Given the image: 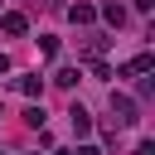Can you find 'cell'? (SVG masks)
I'll use <instances>...</instances> for the list:
<instances>
[{"mask_svg":"<svg viewBox=\"0 0 155 155\" xmlns=\"http://www.w3.org/2000/svg\"><path fill=\"white\" fill-rule=\"evenodd\" d=\"M111 116H116V126H131V121H136V97L111 92Z\"/></svg>","mask_w":155,"mask_h":155,"instance_id":"1","label":"cell"},{"mask_svg":"<svg viewBox=\"0 0 155 155\" xmlns=\"http://www.w3.org/2000/svg\"><path fill=\"white\" fill-rule=\"evenodd\" d=\"M68 121H73V131H78V136H87V131H92V111H87L82 102H73V107H68Z\"/></svg>","mask_w":155,"mask_h":155,"instance_id":"2","label":"cell"},{"mask_svg":"<svg viewBox=\"0 0 155 155\" xmlns=\"http://www.w3.org/2000/svg\"><path fill=\"white\" fill-rule=\"evenodd\" d=\"M0 29H5V34H15V39H19V34H24V29H29V19H24V15H19V10H5V15H0Z\"/></svg>","mask_w":155,"mask_h":155,"instance_id":"3","label":"cell"},{"mask_svg":"<svg viewBox=\"0 0 155 155\" xmlns=\"http://www.w3.org/2000/svg\"><path fill=\"white\" fill-rule=\"evenodd\" d=\"M150 68H155V53H136L121 73H126V78H136V73H150Z\"/></svg>","mask_w":155,"mask_h":155,"instance_id":"4","label":"cell"},{"mask_svg":"<svg viewBox=\"0 0 155 155\" xmlns=\"http://www.w3.org/2000/svg\"><path fill=\"white\" fill-rule=\"evenodd\" d=\"M15 87H19L24 97H39V92H44V78H39V73H24V78H15Z\"/></svg>","mask_w":155,"mask_h":155,"instance_id":"5","label":"cell"},{"mask_svg":"<svg viewBox=\"0 0 155 155\" xmlns=\"http://www.w3.org/2000/svg\"><path fill=\"white\" fill-rule=\"evenodd\" d=\"M68 19H73V24H92L97 10H92V5H68Z\"/></svg>","mask_w":155,"mask_h":155,"instance_id":"6","label":"cell"},{"mask_svg":"<svg viewBox=\"0 0 155 155\" xmlns=\"http://www.w3.org/2000/svg\"><path fill=\"white\" fill-rule=\"evenodd\" d=\"M102 19H107V24H116V29H121V24H126V10H121V5H116V0H107V5H102Z\"/></svg>","mask_w":155,"mask_h":155,"instance_id":"7","label":"cell"},{"mask_svg":"<svg viewBox=\"0 0 155 155\" xmlns=\"http://www.w3.org/2000/svg\"><path fill=\"white\" fill-rule=\"evenodd\" d=\"M39 53H44V58H58V39H53V34H39Z\"/></svg>","mask_w":155,"mask_h":155,"instance_id":"8","label":"cell"},{"mask_svg":"<svg viewBox=\"0 0 155 155\" xmlns=\"http://www.w3.org/2000/svg\"><path fill=\"white\" fill-rule=\"evenodd\" d=\"M53 82H58V87H78V68H58Z\"/></svg>","mask_w":155,"mask_h":155,"instance_id":"9","label":"cell"},{"mask_svg":"<svg viewBox=\"0 0 155 155\" xmlns=\"http://www.w3.org/2000/svg\"><path fill=\"white\" fill-rule=\"evenodd\" d=\"M102 48H107V39H102V34H87V44H82V53H92V58H97Z\"/></svg>","mask_w":155,"mask_h":155,"instance_id":"10","label":"cell"},{"mask_svg":"<svg viewBox=\"0 0 155 155\" xmlns=\"http://www.w3.org/2000/svg\"><path fill=\"white\" fill-rule=\"evenodd\" d=\"M24 121H29L34 131H44V107H24Z\"/></svg>","mask_w":155,"mask_h":155,"instance_id":"11","label":"cell"},{"mask_svg":"<svg viewBox=\"0 0 155 155\" xmlns=\"http://www.w3.org/2000/svg\"><path fill=\"white\" fill-rule=\"evenodd\" d=\"M131 5H136L140 15H150V10H155V0H131Z\"/></svg>","mask_w":155,"mask_h":155,"instance_id":"12","label":"cell"},{"mask_svg":"<svg viewBox=\"0 0 155 155\" xmlns=\"http://www.w3.org/2000/svg\"><path fill=\"white\" fill-rule=\"evenodd\" d=\"M136 155H155V145H150V140H140V145H136Z\"/></svg>","mask_w":155,"mask_h":155,"instance_id":"13","label":"cell"},{"mask_svg":"<svg viewBox=\"0 0 155 155\" xmlns=\"http://www.w3.org/2000/svg\"><path fill=\"white\" fill-rule=\"evenodd\" d=\"M48 10H68V0H48Z\"/></svg>","mask_w":155,"mask_h":155,"instance_id":"14","label":"cell"},{"mask_svg":"<svg viewBox=\"0 0 155 155\" xmlns=\"http://www.w3.org/2000/svg\"><path fill=\"white\" fill-rule=\"evenodd\" d=\"M78 155H102V150H97V145H82V150H78Z\"/></svg>","mask_w":155,"mask_h":155,"instance_id":"15","label":"cell"},{"mask_svg":"<svg viewBox=\"0 0 155 155\" xmlns=\"http://www.w3.org/2000/svg\"><path fill=\"white\" fill-rule=\"evenodd\" d=\"M0 116H5V111H0Z\"/></svg>","mask_w":155,"mask_h":155,"instance_id":"16","label":"cell"}]
</instances>
